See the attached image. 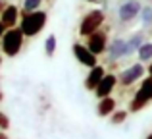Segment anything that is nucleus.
I'll list each match as a JSON object with an SVG mask.
<instances>
[{"mask_svg": "<svg viewBox=\"0 0 152 139\" xmlns=\"http://www.w3.org/2000/svg\"><path fill=\"white\" fill-rule=\"evenodd\" d=\"M137 54H139V62H150L152 60V43L146 41L145 45L137 50Z\"/></svg>", "mask_w": 152, "mask_h": 139, "instance_id": "f3484780", "label": "nucleus"}, {"mask_svg": "<svg viewBox=\"0 0 152 139\" xmlns=\"http://www.w3.org/2000/svg\"><path fill=\"white\" fill-rule=\"evenodd\" d=\"M2 99H4V95H2V89H0V101H2Z\"/></svg>", "mask_w": 152, "mask_h": 139, "instance_id": "a878e982", "label": "nucleus"}, {"mask_svg": "<svg viewBox=\"0 0 152 139\" xmlns=\"http://www.w3.org/2000/svg\"><path fill=\"white\" fill-rule=\"evenodd\" d=\"M85 39H87V46H89V50L94 52L96 56H100V54L106 52V49H108V33H106V31L98 29V31L91 33L89 37H85Z\"/></svg>", "mask_w": 152, "mask_h": 139, "instance_id": "6e6552de", "label": "nucleus"}, {"mask_svg": "<svg viewBox=\"0 0 152 139\" xmlns=\"http://www.w3.org/2000/svg\"><path fill=\"white\" fill-rule=\"evenodd\" d=\"M104 19H106L104 10H91V12H87V14L83 15L81 23H79V35H81V37H89L91 33H94V31L100 29Z\"/></svg>", "mask_w": 152, "mask_h": 139, "instance_id": "7ed1b4c3", "label": "nucleus"}, {"mask_svg": "<svg viewBox=\"0 0 152 139\" xmlns=\"http://www.w3.org/2000/svg\"><path fill=\"white\" fill-rule=\"evenodd\" d=\"M145 66H142V62H135V64H131L129 68L121 70L118 75V83L121 87H131L135 85L137 81H141L142 75H145Z\"/></svg>", "mask_w": 152, "mask_h": 139, "instance_id": "39448f33", "label": "nucleus"}, {"mask_svg": "<svg viewBox=\"0 0 152 139\" xmlns=\"http://www.w3.org/2000/svg\"><path fill=\"white\" fill-rule=\"evenodd\" d=\"M56 46H58V39H56L54 33H50L48 37H46V41H45V54L48 58H52L56 54Z\"/></svg>", "mask_w": 152, "mask_h": 139, "instance_id": "dca6fc26", "label": "nucleus"}, {"mask_svg": "<svg viewBox=\"0 0 152 139\" xmlns=\"http://www.w3.org/2000/svg\"><path fill=\"white\" fill-rule=\"evenodd\" d=\"M125 120H127V112L125 110H114V112H112V124L114 126L121 124V122H125Z\"/></svg>", "mask_w": 152, "mask_h": 139, "instance_id": "aec40b11", "label": "nucleus"}, {"mask_svg": "<svg viewBox=\"0 0 152 139\" xmlns=\"http://www.w3.org/2000/svg\"><path fill=\"white\" fill-rule=\"evenodd\" d=\"M115 110V99H112V97H104L100 99V102H98V116H102V118H106V116H112V112Z\"/></svg>", "mask_w": 152, "mask_h": 139, "instance_id": "ddd939ff", "label": "nucleus"}, {"mask_svg": "<svg viewBox=\"0 0 152 139\" xmlns=\"http://www.w3.org/2000/svg\"><path fill=\"white\" fill-rule=\"evenodd\" d=\"M46 21H48V14L45 10H35V12H29V14H21L19 27H21L23 35L31 39V37H37L45 29Z\"/></svg>", "mask_w": 152, "mask_h": 139, "instance_id": "f257e3e1", "label": "nucleus"}, {"mask_svg": "<svg viewBox=\"0 0 152 139\" xmlns=\"http://www.w3.org/2000/svg\"><path fill=\"white\" fill-rule=\"evenodd\" d=\"M141 10H142L141 0H123L118 8V18L121 23H131L133 19L141 15Z\"/></svg>", "mask_w": 152, "mask_h": 139, "instance_id": "423d86ee", "label": "nucleus"}, {"mask_svg": "<svg viewBox=\"0 0 152 139\" xmlns=\"http://www.w3.org/2000/svg\"><path fill=\"white\" fill-rule=\"evenodd\" d=\"M41 4H42V0H23V12L21 14H29V12L41 10Z\"/></svg>", "mask_w": 152, "mask_h": 139, "instance_id": "a211bd4d", "label": "nucleus"}, {"mask_svg": "<svg viewBox=\"0 0 152 139\" xmlns=\"http://www.w3.org/2000/svg\"><path fill=\"white\" fill-rule=\"evenodd\" d=\"M4 33H6V25H4V23L0 21V43H2V37H4Z\"/></svg>", "mask_w": 152, "mask_h": 139, "instance_id": "4be33fe9", "label": "nucleus"}, {"mask_svg": "<svg viewBox=\"0 0 152 139\" xmlns=\"http://www.w3.org/2000/svg\"><path fill=\"white\" fill-rule=\"evenodd\" d=\"M115 85H118V75H115V74H106L102 77V81L98 83V87L94 89V95H96L98 99L110 97V93L114 91Z\"/></svg>", "mask_w": 152, "mask_h": 139, "instance_id": "9d476101", "label": "nucleus"}, {"mask_svg": "<svg viewBox=\"0 0 152 139\" xmlns=\"http://www.w3.org/2000/svg\"><path fill=\"white\" fill-rule=\"evenodd\" d=\"M127 41H129L131 50H133V52H137V50H139V49H141V46L146 43V39H145V31H135V33L131 35V37L127 39Z\"/></svg>", "mask_w": 152, "mask_h": 139, "instance_id": "4468645a", "label": "nucleus"}, {"mask_svg": "<svg viewBox=\"0 0 152 139\" xmlns=\"http://www.w3.org/2000/svg\"><path fill=\"white\" fill-rule=\"evenodd\" d=\"M85 2H96V0H85Z\"/></svg>", "mask_w": 152, "mask_h": 139, "instance_id": "cd10ccee", "label": "nucleus"}, {"mask_svg": "<svg viewBox=\"0 0 152 139\" xmlns=\"http://www.w3.org/2000/svg\"><path fill=\"white\" fill-rule=\"evenodd\" d=\"M71 52H73V56H75V58H77L79 64L87 66L89 70H91V68H94V66L98 64V56H96L94 52H91L87 45H81V43H73V45H71Z\"/></svg>", "mask_w": 152, "mask_h": 139, "instance_id": "0eeeda50", "label": "nucleus"}, {"mask_svg": "<svg viewBox=\"0 0 152 139\" xmlns=\"http://www.w3.org/2000/svg\"><path fill=\"white\" fill-rule=\"evenodd\" d=\"M19 19H21V12L15 4H6V8L0 14V21L6 25V29H12V27L19 25Z\"/></svg>", "mask_w": 152, "mask_h": 139, "instance_id": "1a4fd4ad", "label": "nucleus"}, {"mask_svg": "<svg viewBox=\"0 0 152 139\" xmlns=\"http://www.w3.org/2000/svg\"><path fill=\"white\" fill-rule=\"evenodd\" d=\"M146 139H152V133H150V135H148V137H146Z\"/></svg>", "mask_w": 152, "mask_h": 139, "instance_id": "c85d7f7f", "label": "nucleus"}, {"mask_svg": "<svg viewBox=\"0 0 152 139\" xmlns=\"http://www.w3.org/2000/svg\"><path fill=\"white\" fill-rule=\"evenodd\" d=\"M139 19H141V23H142V27H145V29H150V27H152V4L142 6Z\"/></svg>", "mask_w": 152, "mask_h": 139, "instance_id": "2eb2a0df", "label": "nucleus"}, {"mask_svg": "<svg viewBox=\"0 0 152 139\" xmlns=\"http://www.w3.org/2000/svg\"><path fill=\"white\" fill-rule=\"evenodd\" d=\"M148 102H150V99L146 97V93L142 89H139V91H135L133 99H131V102H129V110L131 112H139V110H142Z\"/></svg>", "mask_w": 152, "mask_h": 139, "instance_id": "f8f14e48", "label": "nucleus"}, {"mask_svg": "<svg viewBox=\"0 0 152 139\" xmlns=\"http://www.w3.org/2000/svg\"><path fill=\"white\" fill-rule=\"evenodd\" d=\"M8 128H10V118H8V114H4L2 110H0V129L6 132Z\"/></svg>", "mask_w": 152, "mask_h": 139, "instance_id": "412c9836", "label": "nucleus"}, {"mask_svg": "<svg viewBox=\"0 0 152 139\" xmlns=\"http://www.w3.org/2000/svg\"><path fill=\"white\" fill-rule=\"evenodd\" d=\"M106 54H108V60H110V62H118V60H121V58L131 56L133 50H131L129 41H127V39L115 37V39H112V41L108 43Z\"/></svg>", "mask_w": 152, "mask_h": 139, "instance_id": "20e7f679", "label": "nucleus"}, {"mask_svg": "<svg viewBox=\"0 0 152 139\" xmlns=\"http://www.w3.org/2000/svg\"><path fill=\"white\" fill-rule=\"evenodd\" d=\"M146 71H148V75H152V62L148 64V68H146Z\"/></svg>", "mask_w": 152, "mask_h": 139, "instance_id": "393cba45", "label": "nucleus"}, {"mask_svg": "<svg viewBox=\"0 0 152 139\" xmlns=\"http://www.w3.org/2000/svg\"><path fill=\"white\" fill-rule=\"evenodd\" d=\"M4 8H6V2H4V0H0V14H2Z\"/></svg>", "mask_w": 152, "mask_h": 139, "instance_id": "5701e85b", "label": "nucleus"}, {"mask_svg": "<svg viewBox=\"0 0 152 139\" xmlns=\"http://www.w3.org/2000/svg\"><path fill=\"white\" fill-rule=\"evenodd\" d=\"M23 39H25V35H23V31H21L19 25L12 27V29H6V33H4V37H2V43H0L2 54L8 56V58H15L23 49Z\"/></svg>", "mask_w": 152, "mask_h": 139, "instance_id": "f03ea898", "label": "nucleus"}, {"mask_svg": "<svg viewBox=\"0 0 152 139\" xmlns=\"http://www.w3.org/2000/svg\"><path fill=\"white\" fill-rule=\"evenodd\" d=\"M104 75H106V70H104V66L96 64L94 68H91L89 74H87V77H85V89H87V91H94V89L98 87V83L102 81Z\"/></svg>", "mask_w": 152, "mask_h": 139, "instance_id": "9b49d317", "label": "nucleus"}, {"mask_svg": "<svg viewBox=\"0 0 152 139\" xmlns=\"http://www.w3.org/2000/svg\"><path fill=\"white\" fill-rule=\"evenodd\" d=\"M0 139H10V137H8V135H6V133H4V132H2V129H0Z\"/></svg>", "mask_w": 152, "mask_h": 139, "instance_id": "b1692460", "label": "nucleus"}, {"mask_svg": "<svg viewBox=\"0 0 152 139\" xmlns=\"http://www.w3.org/2000/svg\"><path fill=\"white\" fill-rule=\"evenodd\" d=\"M0 68H2V54H0Z\"/></svg>", "mask_w": 152, "mask_h": 139, "instance_id": "bb28decb", "label": "nucleus"}, {"mask_svg": "<svg viewBox=\"0 0 152 139\" xmlns=\"http://www.w3.org/2000/svg\"><path fill=\"white\" fill-rule=\"evenodd\" d=\"M141 89L146 93V97L150 99L152 102V75H148V77H142L141 79Z\"/></svg>", "mask_w": 152, "mask_h": 139, "instance_id": "6ab92c4d", "label": "nucleus"}]
</instances>
